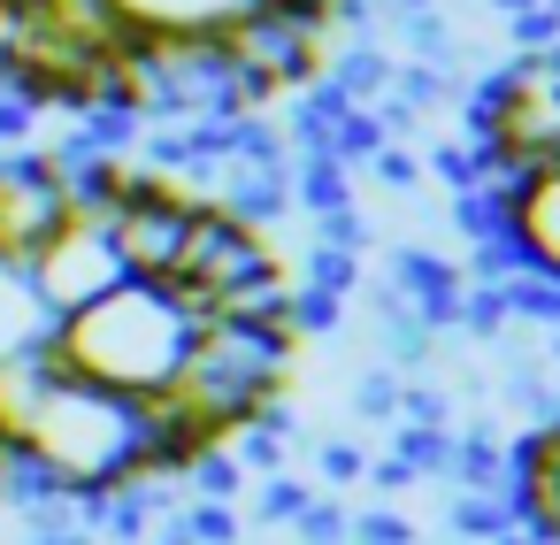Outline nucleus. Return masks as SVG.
Wrapping results in <instances>:
<instances>
[{
	"label": "nucleus",
	"mask_w": 560,
	"mask_h": 545,
	"mask_svg": "<svg viewBox=\"0 0 560 545\" xmlns=\"http://www.w3.org/2000/svg\"><path fill=\"white\" fill-rule=\"evenodd\" d=\"M116 47H215L261 0H93Z\"/></svg>",
	"instance_id": "6e6552de"
},
{
	"label": "nucleus",
	"mask_w": 560,
	"mask_h": 545,
	"mask_svg": "<svg viewBox=\"0 0 560 545\" xmlns=\"http://www.w3.org/2000/svg\"><path fill=\"white\" fill-rule=\"evenodd\" d=\"M47 338H55V315L39 308L32 277H24V269H0V369L47 353Z\"/></svg>",
	"instance_id": "9d476101"
},
{
	"label": "nucleus",
	"mask_w": 560,
	"mask_h": 545,
	"mask_svg": "<svg viewBox=\"0 0 560 545\" xmlns=\"http://www.w3.org/2000/svg\"><path fill=\"white\" fill-rule=\"evenodd\" d=\"M0 445L24 453L47 499H101L131 476H185V461L200 453L162 399L101 392L47 353L0 369Z\"/></svg>",
	"instance_id": "f257e3e1"
},
{
	"label": "nucleus",
	"mask_w": 560,
	"mask_h": 545,
	"mask_svg": "<svg viewBox=\"0 0 560 545\" xmlns=\"http://www.w3.org/2000/svg\"><path fill=\"white\" fill-rule=\"evenodd\" d=\"M200 338V308L177 292V285H154V277H124L116 292H101L93 308L62 315L55 338H47V361L101 384V392H124V399H162L185 369Z\"/></svg>",
	"instance_id": "f03ea898"
},
{
	"label": "nucleus",
	"mask_w": 560,
	"mask_h": 545,
	"mask_svg": "<svg viewBox=\"0 0 560 545\" xmlns=\"http://www.w3.org/2000/svg\"><path fill=\"white\" fill-rule=\"evenodd\" d=\"M292 331L277 323H215L200 315V338L177 369V384L162 392L170 422L192 438V445H223L231 430H246L261 407L284 399V376H292Z\"/></svg>",
	"instance_id": "7ed1b4c3"
},
{
	"label": "nucleus",
	"mask_w": 560,
	"mask_h": 545,
	"mask_svg": "<svg viewBox=\"0 0 560 545\" xmlns=\"http://www.w3.org/2000/svg\"><path fill=\"white\" fill-rule=\"evenodd\" d=\"M223 62L238 70L246 101H277V93H300L323 62V24L315 16H284V9H254L231 39H223Z\"/></svg>",
	"instance_id": "0eeeda50"
},
{
	"label": "nucleus",
	"mask_w": 560,
	"mask_h": 545,
	"mask_svg": "<svg viewBox=\"0 0 560 545\" xmlns=\"http://www.w3.org/2000/svg\"><path fill=\"white\" fill-rule=\"evenodd\" d=\"M468 193H491L506 277L522 269V277L560 292V162H545V170H483V185H468Z\"/></svg>",
	"instance_id": "39448f33"
},
{
	"label": "nucleus",
	"mask_w": 560,
	"mask_h": 545,
	"mask_svg": "<svg viewBox=\"0 0 560 545\" xmlns=\"http://www.w3.org/2000/svg\"><path fill=\"white\" fill-rule=\"evenodd\" d=\"M192 216H200V200H192L185 185H170V177H147V170H131L124 193L101 208V223H108L124 269H131V277H154V285L177 277L185 239H192Z\"/></svg>",
	"instance_id": "20e7f679"
},
{
	"label": "nucleus",
	"mask_w": 560,
	"mask_h": 545,
	"mask_svg": "<svg viewBox=\"0 0 560 545\" xmlns=\"http://www.w3.org/2000/svg\"><path fill=\"white\" fill-rule=\"evenodd\" d=\"M24 277H32V292H39V308L62 323V315H78V308H93L101 292H116L131 269H124V254H116V239H108V223L93 216V208H70L62 216V231L24 262Z\"/></svg>",
	"instance_id": "423d86ee"
},
{
	"label": "nucleus",
	"mask_w": 560,
	"mask_h": 545,
	"mask_svg": "<svg viewBox=\"0 0 560 545\" xmlns=\"http://www.w3.org/2000/svg\"><path fill=\"white\" fill-rule=\"evenodd\" d=\"M70 216L62 170L47 154H0V269H24Z\"/></svg>",
	"instance_id": "1a4fd4ad"
},
{
	"label": "nucleus",
	"mask_w": 560,
	"mask_h": 545,
	"mask_svg": "<svg viewBox=\"0 0 560 545\" xmlns=\"http://www.w3.org/2000/svg\"><path fill=\"white\" fill-rule=\"evenodd\" d=\"M47 9H70V16H93V0H47Z\"/></svg>",
	"instance_id": "f8f14e48"
},
{
	"label": "nucleus",
	"mask_w": 560,
	"mask_h": 545,
	"mask_svg": "<svg viewBox=\"0 0 560 545\" xmlns=\"http://www.w3.org/2000/svg\"><path fill=\"white\" fill-rule=\"evenodd\" d=\"M514 522H522V530H529L537 545H560V484H552V491H545L537 507H522Z\"/></svg>",
	"instance_id": "9b49d317"
}]
</instances>
